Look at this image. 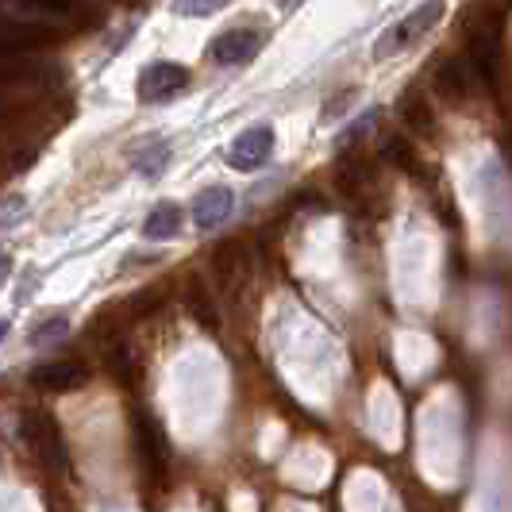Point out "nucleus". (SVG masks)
Segmentation results:
<instances>
[{"label":"nucleus","mask_w":512,"mask_h":512,"mask_svg":"<svg viewBox=\"0 0 512 512\" xmlns=\"http://www.w3.org/2000/svg\"><path fill=\"white\" fill-rule=\"evenodd\" d=\"M501 51H505V24L501 16L486 12L478 24L470 27V62L486 81H497L501 74Z\"/></svg>","instance_id":"f257e3e1"},{"label":"nucleus","mask_w":512,"mask_h":512,"mask_svg":"<svg viewBox=\"0 0 512 512\" xmlns=\"http://www.w3.org/2000/svg\"><path fill=\"white\" fill-rule=\"evenodd\" d=\"M443 16V0H424L420 8H412L409 16L401 20L397 27H389L382 39H378V47H374V58H389V54L405 51L409 43H416L420 35H428L436 20Z\"/></svg>","instance_id":"f03ea898"},{"label":"nucleus","mask_w":512,"mask_h":512,"mask_svg":"<svg viewBox=\"0 0 512 512\" xmlns=\"http://www.w3.org/2000/svg\"><path fill=\"white\" fill-rule=\"evenodd\" d=\"M478 89H482V74H478L474 62H466V58H443L436 66V93L447 104L462 108V104H470L478 97Z\"/></svg>","instance_id":"7ed1b4c3"},{"label":"nucleus","mask_w":512,"mask_h":512,"mask_svg":"<svg viewBox=\"0 0 512 512\" xmlns=\"http://www.w3.org/2000/svg\"><path fill=\"white\" fill-rule=\"evenodd\" d=\"M262 43H266V31H258V27H228L212 39L208 54L216 66H247L251 58H258Z\"/></svg>","instance_id":"20e7f679"},{"label":"nucleus","mask_w":512,"mask_h":512,"mask_svg":"<svg viewBox=\"0 0 512 512\" xmlns=\"http://www.w3.org/2000/svg\"><path fill=\"white\" fill-rule=\"evenodd\" d=\"M274 154V128L270 124H255L243 135H235V143L228 147V166L239 174H255L258 166H266Z\"/></svg>","instance_id":"39448f33"},{"label":"nucleus","mask_w":512,"mask_h":512,"mask_svg":"<svg viewBox=\"0 0 512 512\" xmlns=\"http://www.w3.org/2000/svg\"><path fill=\"white\" fill-rule=\"evenodd\" d=\"M185 85H189V70L181 62H147L139 74V101L162 104L178 97Z\"/></svg>","instance_id":"423d86ee"},{"label":"nucleus","mask_w":512,"mask_h":512,"mask_svg":"<svg viewBox=\"0 0 512 512\" xmlns=\"http://www.w3.org/2000/svg\"><path fill=\"white\" fill-rule=\"evenodd\" d=\"M231 212H235V193L228 185H208L193 201V224H197V231H212L220 228Z\"/></svg>","instance_id":"0eeeda50"},{"label":"nucleus","mask_w":512,"mask_h":512,"mask_svg":"<svg viewBox=\"0 0 512 512\" xmlns=\"http://www.w3.org/2000/svg\"><path fill=\"white\" fill-rule=\"evenodd\" d=\"M131 432H135V443H139L143 466H147L151 474H162V470H166V459H170V443L158 432V424H154L147 412H139V416L131 420Z\"/></svg>","instance_id":"6e6552de"},{"label":"nucleus","mask_w":512,"mask_h":512,"mask_svg":"<svg viewBox=\"0 0 512 512\" xmlns=\"http://www.w3.org/2000/svg\"><path fill=\"white\" fill-rule=\"evenodd\" d=\"M58 39V31L47 24H4L0 27V58L4 54H27L39 51Z\"/></svg>","instance_id":"1a4fd4ad"},{"label":"nucleus","mask_w":512,"mask_h":512,"mask_svg":"<svg viewBox=\"0 0 512 512\" xmlns=\"http://www.w3.org/2000/svg\"><path fill=\"white\" fill-rule=\"evenodd\" d=\"M24 436H27V443L39 451V455H47V459H54V462H66L62 432H58V424L51 420V412H27V416H24Z\"/></svg>","instance_id":"9d476101"},{"label":"nucleus","mask_w":512,"mask_h":512,"mask_svg":"<svg viewBox=\"0 0 512 512\" xmlns=\"http://www.w3.org/2000/svg\"><path fill=\"white\" fill-rule=\"evenodd\" d=\"M31 382L39 385V389H51V393H66V389H77V385L85 382V366L74 359L47 362V366L31 370Z\"/></svg>","instance_id":"9b49d317"},{"label":"nucleus","mask_w":512,"mask_h":512,"mask_svg":"<svg viewBox=\"0 0 512 512\" xmlns=\"http://www.w3.org/2000/svg\"><path fill=\"white\" fill-rule=\"evenodd\" d=\"M335 185H339L347 197H362L366 189H374V166H370L362 154H347V158H339V166H335Z\"/></svg>","instance_id":"f8f14e48"},{"label":"nucleus","mask_w":512,"mask_h":512,"mask_svg":"<svg viewBox=\"0 0 512 512\" xmlns=\"http://www.w3.org/2000/svg\"><path fill=\"white\" fill-rule=\"evenodd\" d=\"M212 270H216L224 289H239L243 278H247V251L239 243H220L212 251Z\"/></svg>","instance_id":"ddd939ff"},{"label":"nucleus","mask_w":512,"mask_h":512,"mask_svg":"<svg viewBox=\"0 0 512 512\" xmlns=\"http://www.w3.org/2000/svg\"><path fill=\"white\" fill-rule=\"evenodd\" d=\"M181 205L174 201H162V205H154L147 212V220H143V239H151V243H166V239H178L181 235Z\"/></svg>","instance_id":"4468645a"},{"label":"nucleus","mask_w":512,"mask_h":512,"mask_svg":"<svg viewBox=\"0 0 512 512\" xmlns=\"http://www.w3.org/2000/svg\"><path fill=\"white\" fill-rule=\"evenodd\" d=\"M401 120L416 135H432L436 131V112H432V104H428V97L420 89H405V97H401Z\"/></svg>","instance_id":"2eb2a0df"},{"label":"nucleus","mask_w":512,"mask_h":512,"mask_svg":"<svg viewBox=\"0 0 512 512\" xmlns=\"http://www.w3.org/2000/svg\"><path fill=\"white\" fill-rule=\"evenodd\" d=\"M131 166L143 174V178H158L166 166H170V143L166 139H147L131 151Z\"/></svg>","instance_id":"dca6fc26"},{"label":"nucleus","mask_w":512,"mask_h":512,"mask_svg":"<svg viewBox=\"0 0 512 512\" xmlns=\"http://www.w3.org/2000/svg\"><path fill=\"white\" fill-rule=\"evenodd\" d=\"M385 162L389 166H397V170H405V174H420V158H416V151H412L409 139H401V135H389L385 139Z\"/></svg>","instance_id":"f3484780"},{"label":"nucleus","mask_w":512,"mask_h":512,"mask_svg":"<svg viewBox=\"0 0 512 512\" xmlns=\"http://www.w3.org/2000/svg\"><path fill=\"white\" fill-rule=\"evenodd\" d=\"M189 312L197 316V324L201 328H208V332H216L220 328V316H216V305H212V297L205 293V285L201 282H189Z\"/></svg>","instance_id":"a211bd4d"},{"label":"nucleus","mask_w":512,"mask_h":512,"mask_svg":"<svg viewBox=\"0 0 512 512\" xmlns=\"http://www.w3.org/2000/svg\"><path fill=\"white\" fill-rule=\"evenodd\" d=\"M66 332H70V320L54 316V320H47L43 328H35V332H31V347H47V343H58V339H62Z\"/></svg>","instance_id":"6ab92c4d"},{"label":"nucleus","mask_w":512,"mask_h":512,"mask_svg":"<svg viewBox=\"0 0 512 512\" xmlns=\"http://www.w3.org/2000/svg\"><path fill=\"white\" fill-rule=\"evenodd\" d=\"M228 0H174V8H178L181 16H212V12H220Z\"/></svg>","instance_id":"aec40b11"},{"label":"nucleus","mask_w":512,"mask_h":512,"mask_svg":"<svg viewBox=\"0 0 512 512\" xmlns=\"http://www.w3.org/2000/svg\"><path fill=\"white\" fill-rule=\"evenodd\" d=\"M27 8H39V12H54V16H62V12H74L77 0H24Z\"/></svg>","instance_id":"412c9836"},{"label":"nucleus","mask_w":512,"mask_h":512,"mask_svg":"<svg viewBox=\"0 0 512 512\" xmlns=\"http://www.w3.org/2000/svg\"><path fill=\"white\" fill-rule=\"evenodd\" d=\"M8 274H12V255L0 247V285L8 282Z\"/></svg>","instance_id":"4be33fe9"},{"label":"nucleus","mask_w":512,"mask_h":512,"mask_svg":"<svg viewBox=\"0 0 512 512\" xmlns=\"http://www.w3.org/2000/svg\"><path fill=\"white\" fill-rule=\"evenodd\" d=\"M8 332H12V324H8V320H0V343L8 339Z\"/></svg>","instance_id":"5701e85b"},{"label":"nucleus","mask_w":512,"mask_h":512,"mask_svg":"<svg viewBox=\"0 0 512 512\" xmlns=\"http://www.w3.org/2000/svg\"><path fill=\"white\" fill-rule=\"evenodd\" d=\"M282 8H297V4H305V0H278Z\"/></svg>","instance_id":"b1692460"},{"label":"nucleus","mask_w":512,"mask_h":512,"mask_svg":"<svg viewBox=\"0 0 512 512\" xmlns=\"http://www.w3.org/2000/svg\"><path fill=\"white\" fill-rule=\"evenodd\" d=\"M505 4H512V0H505Z\"/></svg>","instance_id":"393cba45"}]
</instances>
